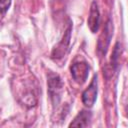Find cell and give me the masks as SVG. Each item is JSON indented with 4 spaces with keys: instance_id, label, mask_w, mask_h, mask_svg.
Returning a JSON list of instances; mask_svg holds the SVG:
<instances>
[{
    "instance_id": "cell-1",
    "label": "cell",
    "mask_w": 128,
    "mask_h": 128,
    "mask_svg": "<svg viewBox=\"0 0 128 128\" xmlns=\"http://www.w3.org/2000/svg\"><path fill=\"white\" fill-rule=\"evenodd\" d=\"M47 86H48V95H49L50 101L52 103L53 108H55L59 105L62 98V93L64 88L63 81L58 74L50 72L48 74Z\"/></svg>"
},
{
    "instance_id": "cell-2",
    "label": "cell",
    "mask_w": 128,
    "mask_h": 128,
    "mask_svg": "<svg viewBox=\"0 0 128 128\" xmlns=\"http://www.w3.org/2000/svg\"><path fill=\"white\" fill-rule=\"evenodd\" d=\"M70 71H71V75L73 80L82 85L88 78V74H89V64L85 61V60H79V61H75L71 67H70Z\"/></svg>"
},
{
    "instance_id": "cell-3",
    "label": "cell",
    "mask_w": 128,
    "mask_h": 128,
    "mask_svg": "<svg viewBox=\"0 0 128 128\" xmlns=\"http://www.w3.org/2000/svg\"><path fill=\"white\" fill-rule=\"evenodd\" d=\"M97 93H98V82H97V74H95L93 76V79L90 82L89 86L82 93V102H83V104L86 107L91 108L94 105L95 101H96Z\"/></svg>"
},
{
    "instance_id": "cell-4",
    "label": "cell",
    "mask_w": 128,
    "mask_h": 128,
    "mask_svg": "<svg viewBox=\"0 0 128 128\" xmlns=\"http://www.w3.org/2000/svg\"><path fill=\"white\" fill-rule=\"evenodd\" d=\"M113 35V23L111 21V19H109L107 21V23L105 24V27L99 37L98 40V51L101 55H105L107 52V49L109 47L110 44V40L112 38Z\"/></svg>"
},
{
    "instance_id": "cell-5",
    "label": "cell",
    "mask_w": 128,
    "mask_h": 128,
    "mask_svg": "<svg viewBox=\"0 0 128 128\" xmlns=\"http://www.w3.org/2000/svg\"><path fill=\"white\" fill-rule=\"evenodd\" d=\"M71 27L72 24L69 23V26L67 28V30L64 32L63 38L61 39V41L54 47L51 57L53 59H60L62 57L65 56L67 50L69 49V43H70V36H71Z\"/></svg>"
},
{
    "instance_id": "cell-6",
    "label": "cell",
    "mask_w": 128,
    "mask_h": 128,
    "mask_svg": "<svg viewBox=\"0 0 128 128\" xmlns=\"http://www.w3.org/2000/svg\"><path fill=\"white\" fill-rule=\"evenodd\" d=\"M87 25L92 33H96L100 25V12L98 9V4L96 1H93L90 6L89 16L87 19Z\"/></svg>"
},
{
    "instance_id": "cell-7",
    "label": "cell",
    "mask_w": 128,
    "mask_h": 128,
    "mask_svg": "<svg viewBox=\"0 0 128 128\" xmlns=\"http://www.w3.org/2000/svg\"><path fill=\"white\" fill-rule=\"evenodd\" d=\"M92 118V112L88 110H81L74 120L69 124V127H87L90 124Z\"/></svg>"
},
{
    "instance_id": "cell-8",
    "label": "cell",
    "mask_w": 128,
    "mask_h": 128,
    "mask_svg": "<svg viewBox=\"0 0 128 128\" xmlns=\"http://www.w3.org/2000/svg\"><path fill=\"white\" fill-rule=\"evenodd\" d=\"M11 6V0H0V14L5 15Z\"/></svg>"
}]
</instances>
